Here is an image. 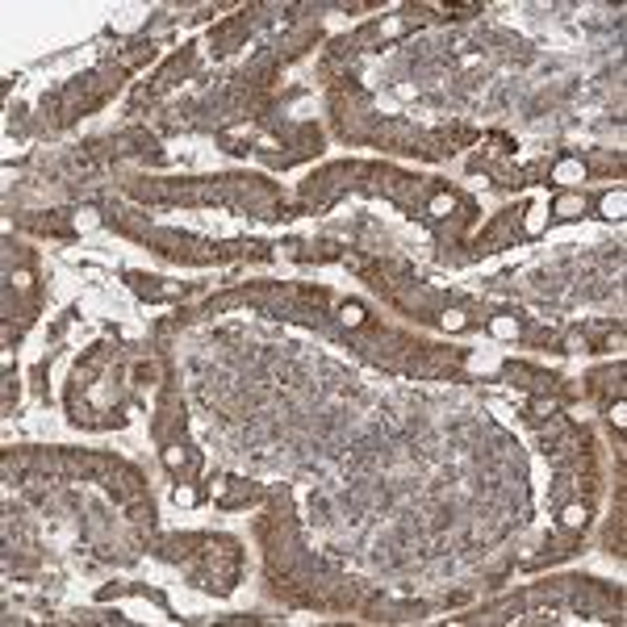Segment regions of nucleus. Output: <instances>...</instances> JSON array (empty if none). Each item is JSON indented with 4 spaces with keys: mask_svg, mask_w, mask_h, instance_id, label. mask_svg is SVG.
Listing matches in <instances>:
<instances>
[{
    "mask_svg": "<svg viewBox=\"0 0 627 627\" xmlns=\"http://www.w3.org/2000/svg\"><path fill=\"white\" fill-rule=\"evenodd\" d=\"M577 209H581V201H577V197H564L560 201V213H564V218H573Z\"/></svg>",
    "mask_w": 627,
    "mask_h": 627,
    "instance_id": "obj_2",
    "label": "nucleus"
},
{
    "mask_svg": "<svg viewBox=\"0 0 627 627\" xmlns=\"http://www.w3.org/2000/svg\"><path fill=\"white\" fill-rule=\"evenodd\" d=\"M343 318H347V322H364V310H360V305H347V310H343Z\"/></svg>",
    "mask_w": 627,
    "mask_h": 627,
    "instance_id": "obj_3",
    "label": "nucleus"
},
{
    "mask_svg": "<svg viewBox=\"0 0 627 627\" xmlns=\"http://www.w3.org/2000/svg\"><path fill=\"white\" fill-rule=\"evenodd\" d=\"M610 418H615V427H623V422H627V406H623V401H615V414H610Z\"/></svg>",
    "mask_w": 627,
    "mask_h": 627,
    "instance_id": "obj_7",
    "label": "nucleus"
},
{
    "mask_svg": "<svg viewBox=\"0 0 627 627\" xmlns=\"http://www.w3.org/2000/svg\"><path fill=\"white\" fill-rule=\"evenodd\" d=\"M192 498H197L192 489H176V502H180V506H192Z\"/></svg>",
    "mask_w": 627,
    "mask_h": 627,
    "instance_id": "obj_8",
    "label": "nucleus"
},
{
    "mask_svg": "<svg viewBox=\"0 0 627 627\" xmlns=\"http://www.w3.org/2000/svg\"><path fill=\"white\" fill-rule=\"evenodd\" d=\"M493 331H498V334H514V322H510V318H498V322H493Z\"/></svg>",
    "mask_w": 627,
    "mask_h": 627,
    "instance_id": "obj_5",
    "label": "nucleus"
},
{
    "mask_svg": "<svg viewBox=\"0 0 627 627\" xmlns=\"http://www.w3.org/2000/svg\"><path fill=\"white\" fill-rule=\"evenodd\" d=\"M543 226V209H535V213H531V218H527V230H531V234H535V230H540Z\"/></svg>",
    "mask_w": 627,
    "mask_h": 627,
    "instance_id": "obj_6",
    "label": "nucleus"
},
{
    "mask_svg": "<svg viewBox=\"0 0 627 627\" xmlns=\"http://www.w3.org/2000/svg\"><path fill=\"white\" fill-rule=\"evenodd\" d=\"M581 519H585V514H581V506H569V510H564V522H569V527H577Z\"/></svg>",
    "mask_w": 627,
    "mask_h": 627,
    "instance_id": "obj_4",
    "label": "nucleus"
},
{
    "mask_svg": "<svg viewBox=\"0 0 627 627\" xmlns=\"http://www.w3.org/2000/svg\"><path fill=\"white\" fill-rule=\"evenodd\" d=\"M431 209H435V213H448V209H452V201H448V197H435V205H431Z\"/></svg>",
    "mask_w": 627,
    "mask_h": 627,
    "instance_id": "obj_9",
    "label": "nucleus"
},
{
    "mask_svg": "<svg viewBox=\"0 0 627 627\" xmlns=\"http://www.w3.org/2000/svg\"><path fill=\"white\" fill-rule=\"evenodd\" d=\"M602 213L606 218H623V192H610V197L602 201Z\"/></svg>",
    "mask_w": 627,
    "mask_h": 627,
    "instance_id": "obj_1",
    "label": "nucleus"
}]
</instances>
